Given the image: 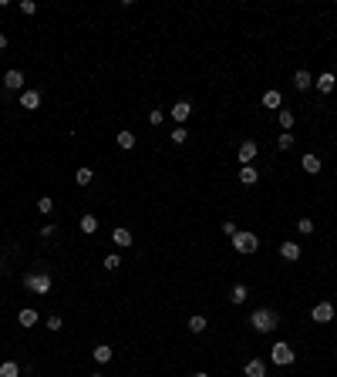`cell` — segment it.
<instances>
[{"mask_svg":"<svg viewBox=\"0 0 337 377\" xmlns=\"http://www.w3.org/2000/svg\"><path fill=\"white\" fill-rule=\"evenodd\" d=\"M277 310H270V306H260V310L249 313V327L257 330V334H270L273 327H277Z\"/></svg>","mask_w":337,"mask_h":377,"instance_id":"1","label":"cell"},{"mask_svg":"<svg viewBox=\"0 0 337 377\" xmlns=\"http://www.w3.org/2000/svg\"><path fill=\"white\" fill-rule=\"evenodd\" d=\"M270 361L277 364V367H290V364H293V347H290L287 340H277V344L270 347Z\"/></svg>","mask_w":337,"mask_h":377,"instance_id":"2","label":"cell"},{"mask_svg":"<svg viewBox=\"0 0 337 377\" xmlns=\"http://www.w3.org/2000/svg\"><path fill=\"white\" fill-rule=\"evenodd\" d=\"M233 249H236V253H243V256L257 253V249H260L257 233H236V236H233Z\"/></svg>","mask_w":337,"mask_h":377,"instance_id":"3","label":"cell"},{"mask_svg":"<svg viewBox=\"0 0 337 377\" xmlns=\"http://www.w3.org/2000/svg\"><path fill=\"white\" fill-rule=\"evenodd\" d=\"M24 286L34 290V293H51V273H27Z\"/></svg>","mask_w":337,"mask_h":377,"instance_id":"4","label":"cell"},{"mask_svg":"<svg viewBox=\"0 0 337 377\" xmlns=\"http://www.w3.org/2000/svg\"><path fill=\"white\" fill-rule=\"evenodd\" d=\"M168 115H172V121H179V125H185V121L193 118V104H189V101H185V98H182V101H176V104H172V108H168Z\"/></svg>","mask_w":337,"mask_h":377,"instance_id":"5","label":"cell"},{"mask_svg":"<svg viewBox=\"0 0 337 377\" xmlns=\"http://www.w3.org/2000/svg\"><path fill=\"white\" fill-rule=\"evenodd\" d=\"M257 152H260V145L253 142V138H246V142L240 145V152H236V159H240L243 165H253V159H257Z\"/></svg>","mask_w":337,"mask_h":377,"instance_id":"6","label":"cell"},{"mask_svg":"<svg viewBox=\"0 0 337 377\" xmlns=\"http://www.w3.org/2000/svg\"><path fill=\"white\" fill-rule=\"evenodd\" d=\"M310 317H313L317 323H330V320H334V303H330V300L317 303V306H313V313H310Z\"/></svg>","mask_w":337,"mask_h":377,"instance_id":"7","label":"cell"},{"mask_svg":"<svg viewBox=\"0 0 337 377\" xmlns=\"http://www.w3.org/2000/svg\"><path fill=\"white\" fill-rule=\"evenodd\" d=\"M313 88L321 91V95H330V91L337 88V78L330 71H324V74H317V78H313Z\"/></svg>","mask_w":337,"mask_h":377,"instance_id":"8","label":"cell"},{"mask_svg":"<svg viewBox=\"0 0 337 377\" xmlns=\"http://www.w3.org/2000/svg\"><path fill=\"white\" fill-rule=\"evenodd\" d=\"M4 88H7V91H20V88H24V74L17 71V68H10V71L4 74Z\"/></svg>","mask_w":337,"mask_h":377,"instance_id":"9","label":"cell"},{"mask_svg":"<svg viewBox=\"0 0 337 377\" xmlns=\"http://www.w3.org/2000/svg\"><path fill=\"white\" fill-rule=\"evenodd\" d=\"M20 108L37 112V108H40V91H20Z\"/></svg>","mask_w":337,"mask_h":377,"instance_id":"10","label":"cell"},{"mask_svg":"<svg viewBox=\"0 0 337 377\" xmlns=\"http://www.w3.org/2000/svg\"><path fill=\"white\" fill-rule=\"evenodd\" d=\"M293 88H297V91H307V88H313V74L307 71V68H300V71L293 74Z\"/></svg>","mask_w":337,"mask_h":377,"instance_id":"11","label":"cell"},{"mask_svg":"<svg viewBox=\"0 0 337 377\" xmlns=\"http://www.w3.org/2000/svg\"><path fill=\"white\" fill-rule=\"evenodd\" d=\"M243 374H246V377H266V364L257 361V357H249L246 367H243Z\"/></svg>","mask_w":337,"mask_h":377,"instance_id":"12","label":"cell"},{"mask_svg":"<svg viewBox=\"0 0 337 377\" xmlns=\"http://www.w3.org/2000/svg\"><path fill=\"white\" fill-rule=\"evenodd\" d=\"M280 104H283V95L277 88L263 91V108H273V112H280Z\"/></svg>","mask_w":337,"mask_h":377,"instance_id":"13","label":"cell"},{"mask_svg":"<svg viewBox=\"0 0 337 377\" xmlns=\"http://www.w3.org/2000/svg\"><path fill=\"white\" fill-rule=\"evenodd\" d=\"M17 323H20V327H34V323H40V317H37V310L24 306V310L17 313Z\"/></svg>","mask_w":337,"mask_h":377,"instance_id":"14","label":"cell"},{"mask_svg":"<svg viewBox=\"0 0 337 377\" xmlns=\"http://www.w3.org/2000/svg\"><path fill=\"white\" fill-rule=\"evenodd\" d=\"M112 242H115V246H118V249H129V246H132V233H129V229H121V226H118V229H115V233H112Z\"/></svg>","mask_w":337,"mask_h":377,"instance_id":"15","label":"cell"},{"mask_svg":"<svg viewBox=\"0 0 337 377\" xmlns=\"http://www.w3.org/2000/svg\"><path fill=\"white\" fill-rule=\"evenodd\" d=\"M280 256L290 259V263H293V259H300V242H280Z\"/></svg>","mask_w":337,"mask_h":377,"instance_id":"16","label":"cell"},{"mask_svg":"<svg viewBox=\"0 0 337 377\" xmlns=\"http://www.w3.org/2000/svg\"><path fill=\"white\" fill-rule=\"evenodd\" d=\"M91 357H95L98 364H108V361H112V357H115V350H112V347H108V344H98L95 350H91Z\"/></svg>","mask_w":337,"mask_h":377,"instance_id":"17","label":"cell"},{"mask_svg":"<svg viewBox=\"0 0 337 377\" xmlns=\"http://www.w3.org/2000/svg\"><path fill=\"white\" fill-rule=\"evenodd\" d=\"M78 229H81L85 236L98 233V216H81V219H78Z\"/></svg>","mask_w":337,"mask_h":377,"instance_id":"18","label":"cell"},{"mask_svg":"<svg viewBox=\"0 0 337 377\" xmlns=\"http://www.w3.org/2000/svg\"><path fill=\"white\" fill-rule=\"evenodd\" d=\"M240 182L243 185H257L260 182V172L253 169V165H243V169H240Z\"/></svg>","mask_w":337,"mask_h":377,"instance_id":"19","label":"cell"},{"mask_svg":"<svg viewBox=\"0 0 337 377\" xmlns=\"http://www.w3.org/2000/svg\"><path fill=\"white\" fill-rule=\"evenodd\" d=\"M300 162H304V172H310V175H317V172H321V159H317L313 152H307Z\"/></svg>","mask_w":337,"mask_h":377,"instance_id":"20","label":"cell"},{"mask_svg":"<svg viewBox=\"0 0 337 377\" xmlns=\"http://www.w3.org/2000/svg\"><path fill=\"white\" fill-rule=\"evenodd\" d=\"M185 327L193 330V334H202V330L209 327V320H206V317H202V313H193V317H189V323H185Z\"/></svg>","mask_w":337,"mask_h":377,"instance_id":"21","label":"cell"},{"mask_svg":"<svg viewBox=\"0 0 337 377\" xmlns=\"http://www.w3.org/2000/svg\"><path fill=\"white\" fill-rule=\"evenodd\" d=\"M115 142H118V148H125V152H129V148H135V135H132V131H118V135H115Z\"/></svg>","mask_w":337,"mask_h":377,"instance_id":"22","label":"cell"},{"mask_svg":"<svg viewBox=\"0 0 337 377\" xmlns=\"http://www.w3.org/2000/svg\"><path fill=\"white\" fill-rule=\"evenodd\" d=\"M246 297H249L246 283H236V286H233V293H229V300H233V303H246Z\"/></svg>","mask_w":337,"mask_h":377,"instance_id":"23","label":"cell"},{"mask_svg":"<svg viewBox=\"0 0 337 377\" xmlns=\"http://www.w3.org/2000/svg\"><path fill=\"white\" fill-rule=\"evenodd\" d=\"M277 121H280V128H283V131H290V128H293V112L280 108V112H277Z\"/></svg>","mask_w":337,"mask_h":377,"instance_id":"24","label":"cell"},{"mask_svg":"<svg viewBox=\"0 0 337 377\" xmlns=\"http://www.w3.org/2000/svg\"><path fill=\"white\" fill-rule=\"evenodd\" d=\"M0 377H20V367H17V361H4V364H0Z\"/></svg>","mask_w":337,"mask_h":377,"instance_id":"25","label":"cell"},{"mask_svg":"<svg viewBox=\"0 0 337 377\" xmlns=\"http://www.w3.org/2000/svg\"><path fill=\"white\" fill-rule=\"evenodd\" d=\"M37 212H40V216H51V212H54V199L40 195V199H37Z\"/></svg>","mask_w":337,"mask_h":377,"instance_id":"26","label":"cell"},{"mask_svg":"<svg viewBox=\"0 0 337 377\" xmlns=\"http://www.w3.org/2000/svg\"><path fill=\"white\" fill-rule=\"evenodd\" d=\"M74 179H78V185H88V182H95V172H91L88 165H85V169L74 172Z\"/></svg>","mask_w":337,"mask_h":377,"instance_id":"27","label":"cell"},{"mask_svg":"<svg viewBox=\"0 0 337 377\" xmlns=\"http://www.w3.org/2000/svg\"><path fill=\"white\" fill-rule=\"evenodd\" d=\"M277 148H280V152H290V148H293V135H287V131L277 135Z\"/></svg>","mask_w":337,"mask_h":377,"instance_id":"28","label":"cell"},{"mask_svg":"<svg viewBox=\"0 0 337 377\" xmlns=\"http://www.w3.org/2000/svg\"><path fill=\"white\" fill-rule=\"evenodd\" d=\"M185 138H189V128H185V125H176V128H172V142H176V145H182Z\"/></svg>","mask_w":337,"mask_h":377,"instance_id":"29","label":"cell"},{"mask_svg":"<svg viewBox=\"0 0 337 377\" xmlns=\"http://www.w3.org/2000/svg\"><path fill=\"white\" fill-rule=\"evenodd\" d=\"M297 233H300V236H310V233H313V219H307V216L297 219Z\"/></svg>","mask_w":337,"mask_h":377,"instance_id":"30","label":"cell"},{"mask_svg":"<svg viewBox=\"0 0 337 377\" xmlns=\"http://www.w3.org/2000/svg\"><path fill=\"white\" fill-rule=\"evenodd\" d=\"M104 270H121V259H118V253H112V256H104Z\"/></svg>","mask_w":337,"mask_h":377,"instance_id":"31","label":"cell"},{"mask_svg":"<svg viewBox=\"0 0 337 377\" xmlns=\"http://www.w3.org/2000/svg\"><path fill=\"white\" fill-rule=\"evenodd\" d=\"M149 121H152V125H162V121H165V112H162V108H152V112H149Z\"/></svg>","mask_w":337,"mask_h":377,"instance_id":"32","label":"cell"},{"mask_svg":"<svg viewBox=\"0 0 337 377\" xmlns=\"http://www.w3.org/2000/svg\"><path fill=\"white\" fill-rule=\"evenodd\" d=\"M44 327H48L51 334H57V330L65 327V323H61V317H48V323H44Z\"/></svg>","mask_w":337,"mask_h":377,"instance_id":"33","label":"cell"},{"mask_svg":"<svg viewBox=\"0 0 337 377\" xmlns=\"http://www.w3.org/2000/svg\"><path fill=\"white\" fill-rule=\"evenodd\" d=\"M236 233H240V229H236V223H229V219H226V223H223V236H229V239H233Z\"/></svg>","mask_w":337,"mask_h":377,"instance_id":"34","label":"cell"},{"mask_svg":"<svg viewBox=\"0 0 337 377\" xmlns=\"http://www.w3.org/2000/svg\"><path fill=\"white\" fill-rule=\"evenodd\" d=\"M20 10H24V14H37V4H34V0H20Z\"/></svg>","mask_w":337,"mask_h":377,"instance_id":"35","label":"cell"},{"mask_svg":"<svg viewBox=\"0 0 337 377\" xmlns=\"http://www.w3.org/2000/svg\"><path fill=\"white\" fill-rule=\"evenodd\" d=\"M0 51H7V34H0Z\"/></svg>","mask_w":337,"mask_h":377,"instance_id":"36","label":"cell"},{"mask_svg":"<svg viewBox=\"0 0 337 377\" xmlns=\"http://www.w3.org/2000/svg\"><path fill=\"white\" fill-rule=\"evenodd\" d=\"M193 377H209V374H206V370H196V374H193Z\"/></svg>","mask_w":337,"mask_h":377,"instance_id":"37","label":"cell"},{"mask_svg":"<svg viewBox=\"0 0 337 377\" xmlns=\"http://www.w3.org/2000/svg\"><path fill=\"white\" fill-rule=\"evenodd\" d=\"M91 377H104V374H91Z\"/></svg>","mask_w":337,"mask_h":377,"instance_id":"38","label":"cell"}]
</instances>
